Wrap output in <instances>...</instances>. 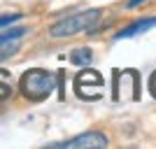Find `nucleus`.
I'll return each instance as SVG.
<instances>
[{
  "mask_svg": "<svg viewBox=\"0 0 156 149\" xmlns=\"http://www.w3.org/2000/svg\"><path fill=\"white\" fill-rule=\"evenodd\" d=\"M56 86V75L44 68H33L26 70L21 77V93L28 100H44Z\"/></svg>",
  "mask_w": 156,
  "mask_h": 149,
  "instance_id": "1",
  "label": "nucleus"
},
{
  "mask_svg": "<svg viewBox=\"0 0 156 149\" xmlns=\"http://www.w3.org/2000/svg\"><path fill=\"white\" fill-rule=\"evenodd\" d=\"M100 9H84V12H77L72 14V16H65V19L56 21L51 28H49V35L51 37H70V35H77V33L82 30H89V28H93L98 23V19H100Z\"/></svg>",
  "mask_w": 156,
  "mask_h": 149,
  "instance_id": "2",
  "label": "nucleus"
},
{
  "mask_svg": "<svg viewBox=\"0 0 156 149\" xmlns=\"http://www.w3.org/2000/svg\"><path fill=\"white\" fill-rule=\"evenodd\" d=\"M114 98L119 103H133L140 98V72L133 68L114 70Z\"/></svg>",
  "mask_w": 156,
  "mask_h": 149,
  "instance_id": "3",
  "label": "nucleus"
},
{
  "mask_svg": "<svg viewBox=\"0 0 156 149\" xmlns=\"http://www.w3.org/2000/svg\"><path fill=\"white\" fill-rule=\"evenodd\" d=\"M75 93L86 100H96L103 93V77L96 70H84L75 77Z\"/></svg>",
  "mask_w": 156,
  "mask_h": 149,
  "instance_id": "4",
  "label": "nucleus"
},
{
  "mask_svg": "<svg viewBox=\"0 0 156 149\" xmlns=\"http://www.w3.org/2000/svg\"><path fill=\"white\" fill-rule=\"evenodd\" d=\"M54 147H68V149H79V147H91V149H103L107 147V137L98 130H89V133H82V135L72 137V140H65V142H58Z\"/></svg>",
  "mask_w": 156,
  "mask_h": 149,
  "instance_id": "5",
  "label": "nucleus"
},
{
  "mask_svg": "<svg viewBox=\"0 0 156 149\" xmlns=\"http://www.w3.org/2000/svg\"><path fill=\"white\" fill-rule=\"evenodd\" d=\"M151 26H156V16H147V19H137V21H133L130 26L121 28V30H119L117 35H114V40H121V37H133V35H140V33L149 30Z\"/></svg>",
  "mask_w": 156,
  "mask_h": 149,
  "instance_id": "6",
  "label": "nucleus"
},
{
  "mask_svg": "<svg viewBox=\"0 0 156 149\" xmlns=\"http://www.w3.org/2000/svg\"><path fill=\"white\" fill-rule=\"evenodd\" d=\"M91 59H93V54L89 47H77V49L70 51V63H75V65H89Z\"/></svg>",
  "mask_w": 156,
  "mask_h": 149,
  "instance_id": "7",
  "label": "nucleus"
},
{
  "mask_svg": "<svg viewBox=\"0 0 156 149\" xmlns=\"http://www.w3.org/2000/svg\"><path fill=\"white\" fill-rule=\"evenodd\" d=\"M19 47H21L19 40H0V61L14 56V54L19 51Z\"/></svg>",
  "mask_w": 156,
  "mask_h": 149,
  "instance_id": "8",
  "label": "nucleus"
},
{
  "mask_svg": "<svg viewBox=\"0 0 156 149\" xmlns=\"http://www.w3.org/2000/svg\"><path fill=\"white\" fill-rule=\"evenodd\" d=\"M21 14L19 12H12V14H0V28L7 26V23H14V21H19Z\"/></svg>",
  "mask_w": 156,
  "mask_h": 149,
  "instance_id": "9",
  "label": "nucleus"
},
{
  "mask_svg": "<svg viewBox=\"0 0 156 149\" xmlns=\"http://www.w3.org/2000/svg\"><path fill=\"white\" fill-rule=\"evenodd\" d=\"M9 72H5V70H0V86H5V89H9Z\"/></svg>",
  "mask_w": 156,
  "mask_h": 149,
  "instance_id": "10",
  "label": "nucleus"
},
{
  "mask_svg": "<svg viewBox=\"0 0 156 149\" xmlns=\"http://www.w3.org/2000/svg\"><path fill=\"white\" fill-rule=\"evenodd\" d=\"M149 89H151V96L156 98V72L151 75V79H149Z\"/></svg>",
  "mask_w": 156,
  "mask_h": 149,
  "instance_id": "11",
  "label": "nucleus"
},
{
  "mask_svg": "<svg viewBox=\"0 0 156 149\" xmlns=\"http://www.w3.org/2000/svg\"><path fill=\"white\" fill-rule=\"evenodd\" d=\"M140 2H144V0H128V5H126V7H128V9H133V7H137Z\"/></svg>",
  "mask_w": 156,
  "mask_h": 149,
  "instance_id": "12",
  "label": "nucleus"
}]
</instances>
